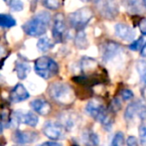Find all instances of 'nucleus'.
Wrapping results in <instances>:
<instances>
[{
	"label": "nucleus",
	"instance_id": "obj_1",
	"mask_svg": "<svg viewBox=\"0 0 146 146\" xmlns=\"http://www.w3.org/2000/svg\"><path fill=\"white\" fill-rule=\"evenodd\" d=\"M51 22V14L47 11H40L23 26V30L28 36L40 37L47 32Z\"/></svg>",
	"mask_w": 146,
	"mask_h": 146
},
{
	"label": "nucleus",
	"instance_id": "obj_2",
	"mask_svg": "<svg viewBox=\"0 0 146 146\" xmlns=\"http://www.w3.org/2000/svg\"><path fill=\"white\" fill-rule=\"evenodd\" d=\"M51 98L62 106H70L76 100V94L73 88L66 83H53L49 88Z\"/></svg>",
	"mask_w": 146,
	"mask_h": 146
},
{
	"label": "nucleus",
	"instance_id": "obj_3",
	"mask_svg": "<svg viewBox=\"0 0 146 146\" xmlns=\"http://www.w3.org/2000/svg\"><path fill=\"white\" fill-rule=\"evenodd\" d=\"M34 69L39 77L48 80L58 74L59 66L56 63V61H54L52 58L43 56L35 61Z\"/></svg>",
	"mask_w": 146,
	"mask_h": 146
},
{
	"label": "nucleus",
	"instance_id": "obj_4",
	"mask_svg": "<svg viewBox=\"0 0 146 146\" xmlns=\"http://www.w3.org/2000/svg\"><path fill=\"white\" fill-rule=\"evenodd\" d=\"M92 16H94L92 10L90 8L84 7L70 14L69 21L72 27L78 31H82L88 25V23L90 21Z\"/></svg>",
	"mask_w": 146,
	"mask_h": 146
},
{
	"label": "nucleus",
	"instance_id": "obj_5",
	"mask_svg": "<svg viewBox=\"0 0 146 146\" xmlns=\"http://www.w3.org/2000/svg\"><path fill=\"white\" fill-rule=\"evenodd\" d=\"M96 6L104 18L113 19L118 14V5L115 0H96Z\"/></svg>",
	"mask_w": 146,
	"mask_h": 146
},
{
	"label": "nucleus",
	"instance_id": "obj_6",
	"mask_svg": "<svg viewBox=\"0 0 146 146\" xmlns=\"http://www.w3.org/2000/svg\"><path fill=\"white\" fill-rule=\"evenodd\" d=\"M86 112H87L90 117L96 119V120L100 121V119L106 115L108 110H106L104 104H102L100 100H90L87 104V106H86Z\"/></svg>",
	"mask_w": 146,
	"mask_h": 146
},
{
	"label": "nucleus",
	"instance_id": "obj_7",
	"mask_svg": "<svg viewBox=\"0 0 146 146\" xmlns=\"http://www.w3.org/2000/svg\"><path fill=\"white\" fill-rule=\"evenodd\" d=\"M43 133L51 140H59L64 134V127L60 122L47 121L43 127Z\"/></svg>",
	"mask_w": 146,
	"mask_h": 146
},
{
	"label": "nucleus",
	"instance_id": "obj_8",
	"mask_svg": "<svg viewBox=\"0 0 146 146\" xmlns=\"http://www.w3.org/2000/svg\"><path fill=\"white\" fill-rule=\"evenodd\" d=\"M66 32V22L65 17L62 13H58L54 18V26L52 29L53 38L56 43H61L64 40Z\"/></svg>",
	"mask_w": 146,
	"mask_h": 146
},
{
	"label": "nucleus",
	"instance_id": "obj_9",
	"mask_svg": "<svg viewBox=\"0 0 146 146\" xmlns=\"http://www.w3.org/2000/svg\"><path fill=\"white\" fill-rule=\"evenodd\" d=\"M122 47L115 42H110L106 43L102 48V60L106 63L111 62L113 59H115L117 56L122 53Z\"/></svg>",
	"mask_w": 146,
	"mask_h": 146
},
{
	"label": "nucleus",
	"instance_id": "obj_10",
	"mask_svg": "<svg viewBox=\"0 0 146 146\" xmlns=\"http://www.w3.org/2000/svg\"><path fill=\"white\" fill-rule=\"evenodd\" d=\"M13 119H15L18 123H24L31 127H35L39 122V117L33 111H16L14 113Z\"/></svg>",
	"mask_w": 146,
	"mask_h": 146
},
{
	"label": "nucleus",
	"instance_id": "obj_11",
	"mask_svg": "<svg viewBox=\"0 0 146 146\" xmlns=\"http://www.w3.org/2000/svg\"><path fill=\"white\" fill-rule=\"evenodd\" d=\"M38 138V134L34 131H20L16 130L14 131L12 135V139L15 143L20 145L28 144V143L34 142Z\"/></svg>",
	"mask_w": 146,
	"mask_h": 146
},
{
	"label": "nucleus",
	"instance_id": "obj_12",
	"mask_svg": "<svg viewBox=\"0 0 146 146\" xmlns=\"http://www.w3.org/2000/svg\"><path fill=\"white\" fill-rule=\"evenodd\" d=\"M114 31H115V35L121 40L129 42V41H133V39L135 38L134 29L124 23L116 24Z\"/></svg>",
	"mask_w": 146,
	"mask_h": 146
},
{
	"label": "nucleus",
	"instance_id": "obj_13",
	"mask_svg": "<svg viewBox=\"0 0 146 146\" xmlns=\"http://www.w3.org/2000/svg\"><path fill=\"white\" fill-rule=\"evenodd\" d=\"M30 106L35 112L43 116L48 115L52 110V106L44 98H35L30 102Z\"/></svg>",
	"mask_w": 146,
	"mask_h": 146
},
{
	"label": "nucleus",
	"instance_id": "obj_14",
	"mask_svg": "<svg viewBox=\"0 0 146 146\" xmlns=\"http://www.w3.org/2000/svg\"><path fill=\"white\" fill-rule=\"evenodd\" d=\"M79 121V115L76 114L75 112L65 111L60 114L59 122L63 125V127L67 130H71L77 125Z\"/></svg>",
	"mask_w": 146,
	"mask_h": 146
},
{
	"label": "nucleus",
	"instance_id": "obj_15",
	"mask_svg": "<svg viewBox=\"0 0 146 146\" xmlns=\"http://www.w3.org/2000/svg\"><path fill=\"white\" fill-rule=\"evenodd\" d=\"M30 94L22 84H17L10 92V100L12 102H21L29 98Z\"/></svg>",
	"mask_w": 146,
	"mask_h": 146
},
{
	"label": "nucleus",
	"instance_id": "obj_16",
	"mask_svg": "<svg viewBox=\"0 0 146 146\" xmlns=\"http://www.w3.org/2000/svg\"><path fill=\"white\" fill-rule=\"evenodd\" d=\"M82 140L86 146H98V135L90 129H86L82 133Z\"/></svg>",
	"mask_w": 146,
	"mask_h": 146
},
{
	"label": "nucleus",
	"instance_id": "obj_17",
	"mask_svg": "<svg viewBox=\"0 0 146 146\" xmlns=\"http://www.w3.org/2000/svg\"><path fill=\"white\" fill-rule=\"evenodd\" d=\"M96 67H98V63L94 59L88 58V57H85V58L82 59L81 68H82V71L85 72V73L94 71V69H96Z\"/></svg>",
	"mask_w": 146,
	"mask_h": 146
},
{
	"label": "nucleus",
	"instance_id": "obj_18",
	"mask_svg": "<svg viewBox=\"0 0 146 146\" xmlns=\"http://www.w3.org/2000/svg\"><path fill=\"white\" fill-rule=\"evenodd\" d=\"M75 44L77 46V48H79L80 50H85L88 48V42L87 39V35L84 32L83 30L80 31L79 33L76 36V40H75Z\"/></svg>",
	"mask_w": 146,
	"mask_h": 146
},
{
	"label": "nucleus",
	"instance_id": "obj_19",
	"mask_svg": "<svg viewBox=\"0 0 146 146\" xmlns=\"http://www.w3.org/2000/svg\"><path fill=\"white\" fill-rule=\"evenodd\" d=\"M15 71L17 73V76L20 80L26 79V77L28 76V74L30 73L31 68L29 65H27L26 63H17L15 67Z\"/></svg>",
	"mask_w": 146,
	"mask_h": 146
},
{
	"label": "nucleus",
	"instance_id": "obj_20",
	"mask_svg": "<svg viewBox=\"0 0 146 146\" xmlns=\"http://www.w3.org/2000/svg\"><path fill=\"white\" fill-rule=\"evenodd\" d=\"M36 46H37V49H38L40 52L44 53L50 50L54 45H53L52 41H51L48 37H41L38 40V42H37Z\"/></svg>",
	"mask_w": 146,
	"mask_h": 146
},
{
	"label": "nucleus",
	"instance_id": "obj_21",
	"mask_svg": "<svg viewBox=\"0 0 146 146\" xmlns=\"http://www.w3.org/2000/svg\"><path fill=\"white\" fill-rule=\"evenodd\" d=\"M16 26V20L8 14H0V27L11 28Z\"/></svg>",
	"mask_w": 146,
	"mask_h": 146
},
{
	"label": "nucleus",
	"instance_id": "obj_22",
	"mask_svg": "<svg viewBox=\"0 0 146 146\" xmlns=\"http://www.w3.org/2000/svg\"><path fill=\"white\" fill-rule=\"evenodd\" d=\"M135 117H137V102H131L128 106L126 108L124 111V118L127 121H131L132 119H134Z\"/></svg>",
	"mask_w": 146,
	"mask_h": 146
},
{
	"label": "nucleus",
	"instance_id": "obj_23",
	"mask_svg": "<svg viewBox=\"0 0 146 146\" xmlns=\"http://www.w3.org/2000/svg\"><path fill=\"white\" fill-rule=\"evenodd\" d=\"M137 117L141 120L146 119V102L143 100H137Z\"/></svg>",
	"mask_w": 146,
	"mask_h": 146
},
{
	"label": "nucleus",
	"instance_id": "obj_24",
	"mask_svg": "<svg viewBox=\"0 0 146 146\" xmlns=\"http://www.w3.org/2000/svg\"><path fill=\"white\" fill-rule=\"evenodd\" d=\"M125 145V138L124 134L121 131H117L115 135L113 136L111 141V146H124Z\"/></svg>",
	"mask_w": 146,
	"mask_h": 146
},
{
	"label": "nucleus",
	"instance_id": "obj_25",
	"mask_svg": "<svg viewBox=\"0 0 146 146\" xmlns=\"http://www.w3.org/2000/svg\"><path fill=\"white\" fill-rule=\"evenodd\" d=\"M144 44H145L144 37H140V38H138L137 40L133 41V42L128 46V48L130 49L131 51H138V50H141V49H142V47Z\"/></svg>",
	"mask_w": 146,
	"mask_h": 146
},
{
	"label": "nucleus",
	"instance_id": "obj_26",
	"mask_svg": "<svg viewBox=\"0 0 146 146\" xmlns=\"http://www.w3.org/2000/svg\"><path fill=\"white\" fill-rule=\"evenodd\" d=\"M43 5L50 10H56L61 6V1L60 0H44Z\"/></svg>",
	"mask_w": 146,
	"mask_h": 146
},
{
	"label": "nucleus",
	"instance_id": "obj_27",
	"mask_svg": "<svg viewBox=\"0 0 146 146\" xmlns=\"http://www.w3.org/2000/svg\"><path fill=\"white\" fill-rule=\"evenodd\" d=\"M10 6V9L11 11L13 12H20L23 10L24 5H23V2L21 0H12V2L9 4Z\"/></svg>",
	"mask_w": 146,
	"mask_h": 146
},
{
	"label": "nucleus",
	"instance_id": "obj_28",
	"mask_svg": "<svg viewBox=\"0 0 146 146\" xmlns=\"http://www.w3.org/2000/svg\"><path fill=\"white\" fill-rule=\"evenodd\" d=\"M120 96L123 100H131L133 98V96H134V94H133L132 90L124 88V90H122L120 92Z\"/></svg>",
	"mask_w": 146,
	"mask_h": 146
},
{
	"label": "nucleus",
	"instance_id": "obj_29",
	"mask_svg": "<svg viewBox=\"0 0 146 146\" xmlns=\"http://www.w3.org/2000/svg\"><path fill=\"white\" fill-rule=\"evenodd\" d=\"M139 135H140V143L146 146V123L140 125L139 127Z\"/></svg>",
	"mask_w": 146,
	"mask_h": 146
},
{
	"label": "nucleus",
	"instance_id": "obj_30",
	"mask_svg": "<svg viewBox=\"0 0 146 146\" xmlns=\"http://www.w3.org/2000/svg\"><path fill=\"white\" fill-rule=\"evenodd\" d=\"M136 70L141 77H144L146 74V61H139L136 64Z\"/></svg>",
	"mask_w": 146,
	"mask_h": 146
},
{
	"label": "nucleus",
	"instance_id": "obj_31",
	"mask_svg": "<svg viewBox=\"0 0 146 146\" xmlns=\"http://www.w3.org/2000/svg\"><path fill=\"white\" fill-rule=\"evenodd\" d=\"M121 106H122V104H121L120 100H117V98L112 100L111 102H110V110H111V111H113V112L118 111V110L121 108Z\"/></svg>",
	"mask_w": 146,
	"mask_h": 146
},
{
	"label": "nucleus",
	"instance_id": "obj_32",
	"mask_svg": "<svg viewBox=\"0 0 146 146\" xmlns=\"http://www.w3.org/2000/svg\"><path fill=\"white\" fill-rule=\"evenodd\" d=\"M126 141H127V146H139L138 141H137L136 137L134 136H129Z\"/></svg>",
	"mask_w": 146,
	"mask_h": 146
},
{
	"label": "nucleus",
	"instance_id": "obj_33",
	"mask_svg": "<svg viewBox=\"0 0 146 146\" xmlns=\"http://www.w3.org/2000/svg\"><path fill=\"white\" fill-rule=\"evenodd\" d=\"M139 29H140V32L146 36V19H142L140 21V23H139Z\"/></svg>",
	"mask_w": 146,
	"mask_h": 146
},
{
	"label": "nucleus",
	"instance_id": "obj_34",
	"mask_svg": "<svg viewBox=\"0 0 146 146\" xmlns=\"http://www.w3.org/2000/svg\"><path fill=\"white\" fill-rule=\"evenodd\" d=\"M39 146H63V145L60 142H57V141H47V142L41 143Z\"/></svg>",
	"mask_w": 146,
	"mask_h": 146
},
{
	"label": "nucleus",
	"instance_id": "obj_35",
	"mask_svg": "<svg viewBox=\"0 0 146 146\" xmlns=\"http://www.w3.org/2000/svg\"><path fill=\"white\" fill-rule=\"evenodd\" d=\"M140 54H141V56H142L143 58H146V42H145V44L143 45L142 49L140 50Z\"/></svg>",
	"mask_w": 146,
	"mask_h": 146
},
{
	"label": "nucleus",
	"instance_id": "obj_36",
	"mask_svg": "<svg viewBox=\"0 0 146 146\" xmlns=\"http://www.w3.org/2000/svg\"><path fill=\"white\" fill-rule=\"evenodd\" d=\"M2 131H3V125H2L1 121H0V134L2 133Z\"/></svg>",
	"mask_w": 146,
	"mask_h": 146
},
{
	"label": "nucleus",
	"instance_id": "obj_37",
	"mask_svg": "<svg viewBox=\"0 0 146 146\" xmlns=\"http://www.w3.org/2000/svg\"><path fill=\"white\" fill-rule=\"evenodd\" d=\"M4 2H5V3H7V4H10L12 2V0H4Z\"/></svg>",
	"mask_w": 146,
	"mask_h": 146
},
{
	"label": "nucleus",
	"instance_id": "obj_38",
	"mask_svg": "<svg viewBox=\"0 0 146 146\" xmlns=\"http://www.w3.org/2000/svg\"><path fill=\"white\" fill-rule=\"evenodd\" d=\"M142 2H143V4H144V6L146 7V0H142Z\"/></svg>",
	"mask_w": 146,
	"mask_h": 146
},
{
	"label": "nucleus",
	"instance_id": "obj_39",
	"mask_svg": "<svg viewBox=\"0 0 146 146\" xmlns=\"http://www.w3.org/2000/svg\"><path fill=\"white\" fill-rule=\"evenodd\" d=\"M144 80H145V82H146V74H145V76H144Z\"/></svg>",
	"mask_w": 146,
	"mask_h": 146
}]
</instances>
